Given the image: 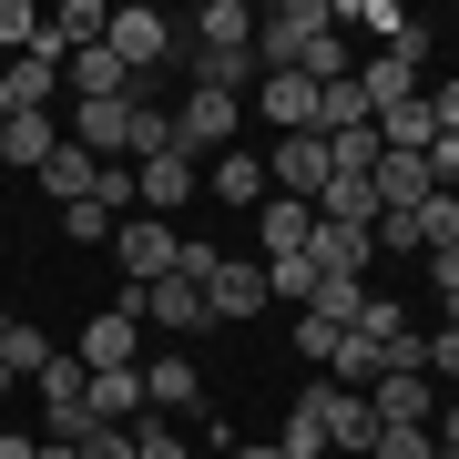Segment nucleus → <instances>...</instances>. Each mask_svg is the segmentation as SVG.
Here are the masks:
<instances>
[{
    "instance_id": "obj_1",
    "label": "nucleus",
    "mask_w": 459,
    "mask_h": 459,
    "mask_svg": "<svg viewBox=\"0 0 459 459\" xmlns=\"http://www.w3.org/2000/svg\"><path fill=\"white\" fill-rule=\"evenodd\" d=\"M368 439H377V419H368L358 388H307L286 409V429H276L286 459H368Z\"/></svg>"
},
{
    "instance_id": "obj_2",
    "label": "nucleus",
    "mask_w": 459,
    "mask_h": 459,
    "mask_svg": "<svg viewBox=\"0 0 459 459\" xmlns=\"http://www.w3.org/2000/svg\"><path fill=\"white\" fill-rule=\"evenodd\" d=\"M337 31V0H276V11H255V72H296L307 62V41Z\"/></svg>"
},
{
    "instance_id": "obj_3",
    "label": "nucleus",
    "mask_w": 459,
    "mask_h": 459,
    "mask_svg": "<svg viewBox=\"0 0 459 459\" xmlns=\"http://www.w3.org/2000/svg\"><path fill=\"white\" fill-rule=\"evenodd\" d=\"M246 143V102L235 92H184L174 102V153H195V164H214V153Z\"/></svg>"
},
{
    "instance_id": "obj_4",
    "label": "nucleus",
    "mask_w": 459,
    "mask_h": 459,
    "mask_svg": "<svg viewBox=\"0 0 459 459\" xmlns=\"http://www.w3.org/2000/svg\"><path fill=\"white\" fill-rule=\"evenodd\" d=\"M195 195H204V164H195V153L164 143V153H143V164H133V214H153V225H174Z\"/></svg>"
},
{
    "instance_id": "obj_5",
    "label": "nucleus",
    "mask_w": 459,
    "mask_h": 459,
    "mask_svg": "<svg viewBox=\"0 0 459 459\" xmlns=\"http://www.w3.org/2000/svg\"><path fill=\"white\" fill-rule=\"evenodd\" d=\"M102 41H113V62L133 72V82H143L153 62H184V31H174L164 11H143V0H133V11H113V31H102Z\"/></svg>"
},
{
    "instance_id": "obj_6",
    "label": "nucleus",
    "mask_w": 459,
    "mask_h": 459,
    "mask_svg": "<svg viewBox=\"0 0 459 459\" xmlns=\"http://www.w3.org/2000/svg\"><path fill=\"white\" fill-rule=\"evenodd\" d=\"M113 265H123L133 286H164L174 265H184V235L153 225V214H123V225H113Z\"/></svg>"
},
{
    "instance_id": "obj_7",
    "label": "nucleus",
    "mask_w": 459,
    "mask_h": 459,
    "mask_svg": "<svg viewBox=\"0 0 459 459\" xmlns=\"http://www.w3.org/2000/svg\"><path fill=\"white\" fill-rule=\"evenodd\" d=\"M123 307L143 316V327H164V337H195V327H214V316H204V286H195V276H164V286H123Z\"/></svg>"
},
{
    "instance_id": "obj_8",
    "label": "nucleus",
    "mask_w": 459,
    "mask_h": 459,
    "mask_svg": "<svg viewBox=\"0 0 459 459\" xmlns=\"http://www.w3.org/2000/svg\"><path fill=\"white\" fill-rule=\"evenodd\" d=\"M327 133H286V143L276 153H265V184H276V195H296V204H316V195H327Z\"/></svg>"
},
{
    "instance_id": "obj_9",
    "label": "nucleus",
    "mask_w": 459,
    "mask_h": 459,
    "mask_svg": "<svg viewBox=\"0 0 459 459\" xmlns=\"http://www.w3.org/2000/svg\"><path fill=\"white\" fill-rule=\"evenodd\" d=\"M337 31H368L377 51H398V62H429V31L398 11V0H337Z\"/></svg>"
},
{
    "instance_id": "obj_10",
    "label": "nucleus",
    "mask_w": 459,
    "mask_h": 459,
    "mask_svg": "<svg viewBox=\"0 0 459 459\" xmlns=\"http://www.w3.org/2000/svg\"><path fill=\"white\" fill-rule=\"evenodd\" d=\"M358 398H368L377 429H429V419H439V388H429L419 368H388V377H377V388H358Z\"/></svg>"
},
{
    "instance_id": "obj_11",
    "label": "nucleus",
    "mask_w": 459,
    "mask_h": 459,
    "mask_svg": "<svg viewBox=\"0 0 459 459\" xmlns=\"http://www.w3.org/2000/svg\"><path fill=\"white\" fill-rule=\"evenodd\" d=\"M204 316H214V327H246V316H265V265L225 255V265L204 276Z\"/></svg>"
},
{
    "instance_id": "obj_12",
    "label": "nucleus",
    "mask_w": 459,
    "mask_h": 459,
    "mask_svg": "<svg viewBox=\"0 0 459 459\" xmlns=\"http://www.w3.org/2000/svg\"><path fill=\"white\" fill-rule=\"evenodd\" d=\"M246 102L276 123V143H286V133H316V82H307V72H255Z\"/></svg>"
},
{
    "instance_id": "obj_13",
    "label": "nucleus",
    "mask_w": 459,
    "mask_h": 459,
    "mask_svg": "<svg viewBox=\"0 0 459 459\" xmlns=\"http://www.w3.org/2000/svg\"><path fill=\"white\" fill-rule=\"evenodd\" d=\"M62 153V113H0V174H41Z\"/></svg>"
},
{
    "instance_id": "obj_14",
    "label": "nucleus",
    "mask_w": 459,
    "mask_h": 459,
    "mask_svg": "<svg viewBox=\"0 0 459 459\" xmlns=\"http://www.w3.org/2000/svg\"><path fill=\"white\" fill-rule=\"evenodd\" d=\"M72 358H82V368H143V316H133V307H102Z\"/></svg>"
},
{
    "instance_id": "obj_15",
    "label": "nucleus",
    "mask_w": 459,
    "mask_h": 459,
    "mask_svg": "<svg viewBox=\"0 0 459 459\" xmlns=\"http://www.w3.org/2000/svg\"><path fill=\"white\" fill-rule=\"evenodd\" d=\"M143 409L153 419H195L204 409V368L195 358H143Z\"/></svg>"
},
{
    "instance_id": "obj_16",
    "label": "nucleus",
    "mask_w": 459,
    "mask_h": 459,
    "mask_svg": "<svg viewBox=\"0 0 459 459\" xmlns=\"http://www.w3.org/2000/svg\"><path fill=\"white\" fill-rule=\"evenodd\" d=\"M62 92H72V102H133V72L113 62V41H92V51L62 62Z\"/></svg>"
},
{
    "instance_id": "obj_17",
    "label": "nucleus",
    "mask_w": 459,
    "mask_h": 459,
    "mask_svg": "<svg viewBox=\"0 0 459 459\" xmlns=\"http://www.w3.org/2000/svg\"><path fill=\"white\" fill-rule=\"evenodd\" d=\"M0 92H11V113H51V92H62V51H21V62H0Z\"/></svg>"
},
{
    "instance_id": "obj_18",
    "label": "nucleus",
    "mask_w": 459,
    "mask_h": 459,
    "mask_svg": "<svg viewBox=\"0 0 459 459\" xmlns=\"http://www.w3.org/2000/svg\"><path fill=\"white\" fill-rule=\"evenodd\" d=\"M82 398H92V368H82V358H51V368H41V409H51V439H72V429L92 419Z\"/></svg>"
},
{
    "instance_id": "obj_19",
    "label": "nucleus",
    "mask_w": 459,
    "mask_h": 459,
    "mask_svg": "<svg viewBox=\"0 0 459 459\" xmlns=\"http://www.w3.org/2000/svg\"><path fill=\"white\" fill-rule=\"evenodd\" d=\"M204 195L214 204H265V195H276V184H265V153H246V143H235V153H214V164H204Z\"/></svg>"
},
{
    "instance_id": "obj_20",
    "label": "nucleus",
    "mask_w": 459,
    "mask_h": 459,
    "mask_svg": "<svg viewBox=\"0 0 459 459\" xmlns=\"http://www.w3.org/2000/svg\"><path fill=\"white\" fill-rule=\"evenodd\" d=\"M368 184H377V214H419L429 195H439V174H429L419 153H377V174H368Z\"/></svg>"
},
{
    "instance_id": "obj_21",
    "label": "nucleus",
    "mask_w": 459,
    "mask_h": 459,
    "mask_svg": "<svg viewBox=\"0 0 459 459\" xmlns=\"http://www.w3.org/2000/svg\"><path fill=\"white\" fill-rule=\"evenodd\" d=\"M184 41L195 51H255V11L246 0H204V11L184 21Z\"/></svg>"
},
{
    "instance_id": "obj_22",
    "label": "nucleus",
    "mask_w": 459,
    "mask_h": 459,
    "mask_svg": "<svg viewBox=\"0 0 459 459\" xmlns=\"http://www.w3.org/2000/svg\"><path fill=\"white\" fill-rule=\"evenodd\" d=\"M307 235H316V204H296V195H265L255 204V246L265 255H307Z\"/></svg>"
},
{
    "instance_id": "obj_23",
    "label": "nucleus",
    "mask_w": 459,
    "mask_h": 459,
    "mask_svg": "<svg viewBox=\"0 0 459 459\" xmlns=\"http://www.w3.org/2000/svg\"><path fill=\"white\" fill-rule=\"evenodd\" d=\"M307 255H316V276H368V265H377V235H358V225H316Z\"/></svg>"
},
{
    "instance_id": "obj_24",
    "label": "nucleus",
    "mask_w": 459,
    "mask_h": 459,
    "mask_svg": "<svg viewBox=\"0 0 459 459\" xmlns=\"http://www.w3.org/2000/svg\"><path fill=\"white\" fill-rule=\"evenodd\" d=\"M358 92H368V123H377V113H398V102H419V62H398V51H377V62L358 72Z\"/></svg>"
},
{
    "instance_id": "obj_25",
    "label": "nucleus",
    "mask_w": 459,
    "mask_h": 459,
    "mask_svg": "<svg viewBox=\"0 0 459 459\" xmlns=\"http://www.w3.org/2000/svg\"><path fill=\"white\" fill-rule=\"evenodd\" d=\"M82 409L102 429H133V409H143V368H92V398H82Z\"/></svg>"
},
{
    "instance_id": "obj_26",
    "label": "nucleus",
    "mask_w": 459,
    "mask_h": 459,
    "mask_svg": "<svg viewBox=\"0 0 459 459\" xmlns=\"http://www.w3.org/2000/svg\"><path fill=\"white\" fill-rule=\"evenodd\" d=\"M316 225H358V235H377V184L327 174V195H316Z\"/></svg>"
},
{
    "instance_id": "obj_27",
    "label": "nucleus",
    "mask_w": 459,
    "mask_h": 459,
    "mask_svg": "<svg viewBox=\"0 0 459 459\" xmlns=\"http://www.w3.org/2000/svg\"><path fill=\"white\" fill-rule=\"evenodd\" d=\"M377 143H388V153H419V164H429V143H439V113H429V92H419V102H398V113H377Z\"/></svg>"
},
{
    "instance_id": "obj_28",
    "label": "nucleus",
    "mask_w": 459,
    "mask_h": 459,
    "mask_svg": "<svg viewBox=\"0 0 459 459\" xmlns=\"http://www.w3.org/2000/svg\"><path fill=\"white\" fill-rule=\"evenodd\" d=\"M255 265H265V307H296V316L316 307V255H255Z\"/></svg>"
},
{
    "instance_id": "obj_29",
    "label": "nucleus",
    "mask_w": 459,
    "mask_h": 459,
    "mask_svg": "<svg viewBox=\"0 0 459 459\" xmlns=\"http://www.w3.org/2000/svg\"><path fill=\"white\" fill-rule=\"evenodd\" d=\"M51 358H62V347H51L41 327H21V316H0V368H11V377H41Z\"/></svg>"
},
{
    "instance_id": "obj_30",
    "label": "nucleus",
    "mask_w": 459,
    "mask_h": 459,
    "mask_svg": "<svg viewBox=\"0 0 459 459\" xmlns=\"http://www.w3.org/2000/svg\"><path fill=\"white\" fill-rule=\"evenodd\" d=\"M307 316H327V327H358L368 316V276H316V307Z\"/></svg>"
},
{
    "instance_id": "obj_31",
    "label": "nucleus",
    "mask_w": 459,
    "mask_h": 459,
    "mask_svg": "<svg viewBox=\"0 0 459 459\" xmlns=\"http://www.w3.org/2000/svg\"><path fill=\"white\" fill-rule=\"evenodd\" d=\"M92 174H102V164H92L82 143H62V153H51V164H41V184H51V195H62V204H82V195H92Z\"/></svg>"
},
{
    "instance_id": "obj_32",
    "label": "nucleus",
    "mask_w": 459,
    "mask_h": 459,
    "mask_svg": "<svg viewBox=\"0 0 459 459\" xmlns=\"http://www.w3.org/2000/svg\"><path fill=\"white\" fill-rule=\"evenodd\" d=\"M113 225H123V214L102 204V195H82V204H62V235H72V246H113Z\"/></svg>"
},
{
    "instance_id": "obj_33",
    "label": "nucleus",
    "mask_w": 459,
    "mask_h": 459,
    "mask_svg": "<svg viewBox=\"0 0 459 459\" xmlns=\"http://www.w3.org/2000/svg\"><path fill=\"white\" fill-rule=\"evenodd\" d=\"M21 51H41V11L31 0H0V62H21Z\"/></svg>"
},
{
    "instance_id": "obj_34",
    "label": "nucleus",
    "mask_w": 459,
    "mask_h": 459,
    "mask_svg": "<svg viewBox=\"0 0 459 459\" xmlns=\"http://www.w3.org/2000/svg\"><path fill=\"white\" fill-rule=\"evenodd\" d=\"M72 449H82V459H133V429H102V419H82V429H72Z\"/></svg>"
},
{
    "instance_id": "obj_35",
    "label": "nucleus",
    "mask_w": 459,
    "mask_h": 459,
    "mask_svg": "<svg viewBox=\"0 0 459 459\" xmlns=\"http://www.w3.org/2000/svg\"><path fill=\"white\" fill-rule=\"evenodd\" d=\"M419 377L439 388V377H459V327H439V337H419Z\"/></svg>"
},
{
    "instance_id": "obj_36",
    "label": "nucleus",
    "mask_w": 459,
    "mask_h": 459,
    "mask_svg": "<svg viewBox=\"0 0 459 459\" xmlns=\"http://www.w3.org/2000/svg\"><path fill=\"white\" fill-rule=\"evenodd\" d=\"M429 449H439L429 429H377V439H368V459H429Z\"/></svg>"
},
{
    "instance_id": "obj_37",
    "label": "nucleus",
    "mask_w": 459,
    "mask_h": 459,
    "mask_svg": "<svg viewBox=\"0 0 459 459\" xmlns=\"http://www.w3.org/2000/svg\"><path fill=\"white\" fill-rule=\"evenodd\" d=\"M133 459H195V449H184L164 419H143V429H133Z\"/></svg>"
},
{
    "instance_id": "obj_38",
    "label": "nucleus",
    "mask_w": 459,
    "mask_h": 459,
    "mask_svg": "<svg viewBox=\"0 0 459 459\" xmlns=\"http://www.w3.org/2000/svg\"><path fill=\"white\" fill-rule=\"evenodd\" d=\"M327 347H337L327 316H296V358H316V368H327Z\"/></svg>"
},
{
    "instance_id": "obj_39",
    "label": "nucleus",
    "mask_w": 459,
    "mask_h": 459,
    "mask_svg": "<svg viewBox=\"0 0 459 459\" xmlns=\"http://www.w3.org/2000/svg\"><path fill=\"white\" fill-rule=\"evenodd\" d=\"M92 195H102V204L123 214V204H133V164H102V174H92Z\"/></svg>"
},
{
    "instance_id": "obj_40",
    "label": "nucleus",
    "mask_w": 459,
    "mask_h": 459,
    "mask_svg": "<svg viewBox=\"0 0 459 459\" xmlns=\"http://www.w3.org/2000/svg\"><path fill=\"white\" fill-rule=\"evenodd\" d=\"M429 113H439V133H459V82H439V92H429Z\"/></svg>"
},
{
    "instance_id": "obj_41",
    "label": "nucleus",
    "mask_w": 459,
    "mask_h": 459,
    "mask_svg": "<svg viewBox=\"0 0 459 459\" xmlns=\"http://www.w3.org/2000/svg\"><path fill=\"white\" fill-rule=\"evenodd\" d=\"M429 439H439V449H459V398H449L439 419H429Z\"/></svg>"
},
{
    "instance_id": "obj_42",
    "label": "nucleus",
    "mask_w": 459,
    "mask_h": 459,
    "mask_svg": "<svg viewBox=\"0 0 459 459\" xmlns=\"http://www.w3.org/2000/svg\"><path fill=\"white\" fill-rule=\"evenodd\" d=\"M0 459H41V439H21V429H0Z\"/></svg>"
},
{
    "instance_id": "obj_43",
    "label": "nucleus",
    "mask_w": 459,
    "mask_h": 459,
    "mask_svg": "<svg viewBox=\"0 0 459 459\" xmlns=\"http://www.w3.org/2000/svg\"><path fill=\"white\" fill-rule=\"evenodd\" d=\"M235 459H286V449L276 439H235Z\"/></svg>"
},
{
    "instance_id": "obj_44",
    "label": "nucleus",
    "mask_w": 459,
    "mask_h": 459,
    "mask_svg": "<svg viewBox=\"0 0 459 459\" xmlns=\"http://www.w3.org/2000/svg\"><path fill=\"white\" fill-rule=\"evenodd\" d=\"M41 459H82V449H72V439H41Z\"/></svg>"
},
{
    "instance_id": "obj_45",
    "label": "nucleus",
    "mask_w": 459,
    "mask_h": 459,
    "mask_svg": "<svg viewBox=\"0 0 459 459\" xmlns=\"http://www.w3.org/2000/svg\"><path fill=\"white\" fill-rule=\"evenodd\" d=\"M0 398H11V368H0Z\"/></svg>"
},
{
    "instance_id": "obj_46",
    "label": "nucleus",
    "mask_w": 459,
    "mask_h": 459,
    "mask_svg": "<svg viewBox=\"0 0 459 459\" xmlns=\"http://www.w3.org/2000/svg\"><path fill=\"white\" fill-rule=\"evenodd\" d=\"M429 459H459V449H429Z\"/></svg>"
},
{
    "instance_id": "obj_47",
    "label": "nucleus",
    "mask_w": 459,
    "mask_h": 459,
    "mask_svg": "<svg viewBox=\"0 0 459 459\" xmlns=\"http://www.w3.org/2000/svg\"><path fill=\"white\" fill-rule=\"evenodd\" d=\"M0 113H11V92H0Z\"/></svg>"
},
{
    "instance_id": "obj_48",
    "label": "nucleus",
    "mask_w": 459,
    "mask_h": 459,
    "mask_svg": "<svg viewBox=\"0 0 459 459\" xmlns=\"http://www.w3.org/2000/svg\"><path fill=\"white\" fill-rule=\"evenodd\" d=\"M449 195H459V184H449Z\"/></svg>"
}]
</instances>
